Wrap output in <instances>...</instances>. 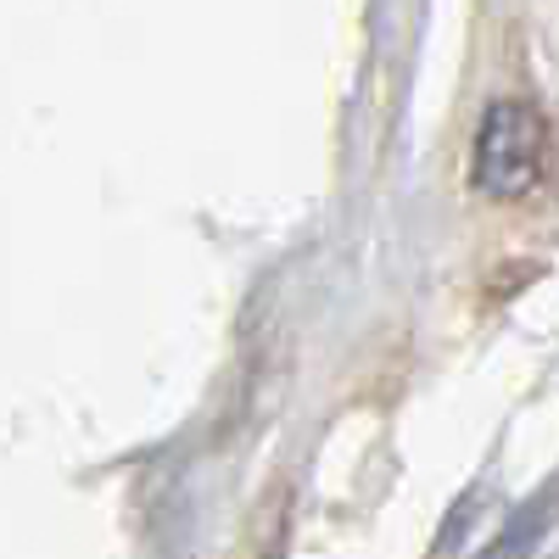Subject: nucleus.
<instances>
[{
  "label": "nucleus",
  "mask_w": 559,
  "mask_h": 559,
  "mask_svg": "<svg viewBox=\"0 0 559 559\" xmlns=\"http://www.w3.org/2000/svg\"><path fill=\"white\" fill-rule=\"evenodd\" d=\"M548 163V129L537 118V107L526 102H492L476 134V191L515 202L543 179Z\"/></svg>",
  "instance_id": "obj_1"
},
{
  "label": "nucleus",
  "mask_w": 559,
  "mask_h": 559,
  "mask_svg": "<svg viewBox=\"0 0 559 559\" xmlns=\"http://www.w3.org/2000/svg\"><path fill=\"white\" fill-rule=\"evenodd\" d=\"M554 509H559V498L548 492V498H537V503H526L515 521L503 526V537L481 554V559H526L537 543H543V532H548V521H554Z\"/></svg>",
  "instance_id": "obj_2"
}]
</instances>
